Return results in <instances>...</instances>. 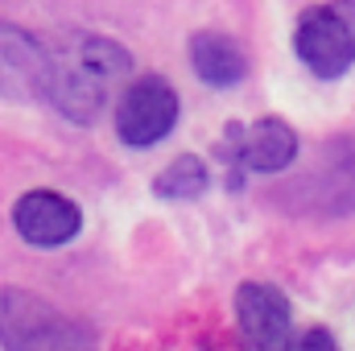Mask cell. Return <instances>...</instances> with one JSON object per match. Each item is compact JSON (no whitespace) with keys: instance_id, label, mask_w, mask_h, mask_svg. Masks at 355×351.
Masks as SVG:
<instances>
[{"instance_id":"1","label":"cell","mask_w":355,"mask_h":351,"mask_svg":"<svg viewBox=\"0 0 355 351\" xmlns=\"http://www.w3.org/2000/svg\"><path fill=\"white\" fill-rule=\"evenodd\" d=\"M50 58H54V71H50V95L46 99L75 124H95L107 91L132 67V54L124 46H116L112 37H99V33L67 37V46Z\"/></svg>"},{"instance_id":"2","label":"cell","mask_w":355,"mask_h":351,"mask_svg":"<svg viewBox=\"0 0 355 351\" xmlns=\"http://www.w3.org/2000/svg\"><path fill=\"white\" fill-rule=\"evenodd\" d=\"M0 343L4 351H95L91 335L75 318L12 285H0Z\"/></svg>"},{"instance_id":"3","label":"cell","mask_w":355,"mask_h":351,"mask_svg":"<svg viewBox=\"0 0 355 351\" xmlns=\"http://www.w3.org/2000/svg\"><path fill=\"white\" fill-rule=\"evenodd\" d=\"M293 50L318 79H339L355 62V25L347 21V12L339 4L310 8L297 21Z\"/></svg>"},{"instance_id":"4","label":"cell","mask_w":355,"mask_h":351,"mask_svg":"<svg viewBox=\"0 0 355 351\" xmlns=\"http://www.w3.org/2000/svg\"><path fill=\"white\" fill-rule=\"evenodd\" d=\"M178 124V91L162 75H145L120 95L116 108V132L132 149H149L162 137H170Z\"/></svg>"},{"instance_id":"5","label":"cell","mask_w":355,"mask_h":351,"mask_svg":"<svg viewBox=\"0 0 355 351\" xmlns=\"http://www.w3.org/2000/svg\"><path fill=\"white\" fill-rule=\"evenodd\" d=\"M50 71H54L50 50L37 37H29L21 25L0 21V99H12V103L46 99Z\"/></svg>"},{"instance_id":"6","label":"cell","mask_w":355,"mask_h":351,"mask_svg":"<svg viewBox=\"0 0 355 351\" xmlns=\"http://www.w3.org/2000/svg\"><path fill=\"white\" fill-rule=\"evenodd\" d=\"M236 318L248 351H285L289 348V298L265 285V281H244L236 289Z\"/></svg>"},{"instance_id":"7","label":"cell","mask_w":355,"mask_h":351,"mask_svg":"<svg viewBox=\"0 0 355 351\" xmlns=\"http://www.w3.org/2000/svg\"><path fill=\"white\" fill-rule=\"evenodd\" d=\"M12 223H17L21 240H29L37 248H58V244L79 236L83 211L67 194H58V190H29V194L17 198Z\"/></svg>"},{"instance_id":"8","label":"cell","mask_w":355,"mask_h":351,"mask_svg":"<svg viewBox=\"0 0 355 351\" xmlns=\"http://www.w3.org/2000/svg\"><path fill=\"white\" fill-rule=\"evenodd\" d=\"M190 67L202 83L211 87H236L244 75H248V58L244 50L227 37V33H215V29H202L190 37Z\"/></svg>"},{"instance_id":"9","label":"cell","mask_w":355,"mask_h":351,"mask_svg":"<svg viewBox=\"0 0 355 351\" xmlns=\"http://www.w3.org/2000/svg\"><path fill=\"white\" fill-rule=\"evenodd\" d=\"M293 157H297V137H293V128H289L285 120H277V116L257 120V124L244 132V141H240V162H244L248 170H257V174H277V170H285Z\"/></svg>"},{"instance_id":"10","label":"cell","mask_w":355,"mask_h":351,"mask_svg":"<svg viewBox=\"0 0 355 351\" xmlns=\"http://www.w3.org/2000/svg\"><path fill=\"white\" fill-rule=\"evenodd\" d=\"M302 190L314 194V207L335 211H352L355 207V141H339L331 145V166L318 178H306Z\"/></svg>"},{"instance_id":"11","label":"cell","mask_w":355,"mask_h":351,"mask_svg":"<svg viewBox=\"0 0 355 351\" xmlns=\"http://www.w3.org/2000/svg\"><path fill=\"white\" fill-rule=\"evenodd\" d=\"M207 186H211V170L198 157H178L174 166H166V174H157V182H153V190L162 198H174V203L198 198Z\"/></svg>"},{"instance_id":"12","label":"cell","mask_w":355,"mask_h":351,"mask_svg":"<svg viewBox=\"0 0 355 351\" xmlns=\"http://www.w3.org/2000/svg\"><path fill=\"white\" fill-rule=\"evenodd\" d=\"M285 351H335V339H331V331L310 327V331H302V335H297Z\"/></svg>"}]
</instances>
